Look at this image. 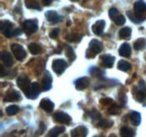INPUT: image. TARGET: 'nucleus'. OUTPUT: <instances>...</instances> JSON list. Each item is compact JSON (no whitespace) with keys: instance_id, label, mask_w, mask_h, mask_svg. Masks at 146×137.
I'll use <instances>...</instances> for the list:
<instances>
[{"instance_id":"nucleus-1","label":"nucleus","mask_w":146,"mask_h":137,"mask_svg":"<svg viewBox=\"0 0 146 137\" xmlns=\"http://www.w3.org/2000/svg\"><path fill=\"white\" fill-rule=\"evenodd\" d=\"M135 16L138 18L141 21H144L146 19V3L142 0H138L134 5Z\"/></svg>"},{"instance_id":"nucleus-2","label":"nucleus","mask_w":146,"mask_h":137,"mask_svg":"<svg viewBox=\"0 0 146 137\" xmlns=\"http://www.w3.org/2000/svg\"><path fill=\"white\" fill-rule=\"evenodd\" d=\"M102 51V44L101 42H99L98 39H92L89 44V49L87 51V56L89 59H92L96 54H99Z\"/></svg>"},{"instance_id":"nucleus-3","label":"nucleus","mask_w":146,"mask_h":137,"mask_svg":"<svg viewBox=\"0 0 146 137\" xmlns=\"http://www.w3.org/2000/svg\"><path fill=\"white\" fill-rule=\"evenodd\" d=\"M23 29L25 32L26 35H32L34 33H36L37 29H38V26H37V20L36 19H28V20H25L24 24H23Z\"/></svg>"},{"instance_id":"nucleus-4","label":"nucleus","mask_w":146,"mask_h":137,"mask_svg":"<svg viewBox=\"0 0 146 137\" xmlns=\"http://www.w3.org/2000/svg\"><path fill=\"white\" fill-rule=\"evenodd\" d=\"M52 68H53V71H54L56 74H62L65 68H68V63L64 61V60H61V59H55L52 63Z\"/></svg>"},{"instance_id":"nucleus-5","label":"nucleus","mask_w":146,"mask_h":137,"mask_svg":"<svg viewBox=\"0 0 146 137\" xmlns=\"http://www.w3.org/2000/svg\"><path fill=\"white\" fill-rule=\"evenodd\" d=\"M11 51H13V54H14L15 59L18 60V61H23L26 57V51L19 44H16V43L11 44Z\"/></svg>"},{"instance_id":"nucleus-6","label":"nucleus","mask_w":146,"mask_h":137,"mask_svg":"<svg viewBox=\"0 0 146 137\" xmlns=\"http://www.w3.org/2000/svg\"><path fill=\"white\" fill-rule=\"evenodd\" d=\"M53 119L56 121V122H60V124H64V125H70L71 124V117L63 112V111H57L53 115Z\"/></svg>"},{"instance_id":"nucleus-7","label":"nucleus","mask_w":146,"mask_h":137,"mask_svg":"<svg viewBox=\"0 0 146 137\" xmlns=\"http://www.w3.org/2000/svg\"><path fill=\"white\" fill-rule=\"evenodd\" d=\"M39 92H40V86H39V84L37 82H33L31 88L27 90V92H25V94L29 99H36L37 97H38V94H39Z\"/></svg>"},{"instance_id":"nucleus-8","label":"nucleus","mask_w":146,"mask_h":137,"mask_svg":"<svg viewBox=\"0 0 146 137\" xmlns=\"http://www.w3.org/2000/svg\"><path fill=\"white\" fill-rule=\"evenodd\" d=\"M17 84H18L20 90H23L24 92H27V90L32 86V82L29 81L28 76H26V75H20L18 79H17Z\"/></svg>"},{"instance_id":"nucleus-9","label":"nucleus","mask_w":146,"mask_h":137,"mask_svg":"<svg viewBox=\"0 0 146 137\" xmlns=\"http://www.w3.org/2000/svg\"><path fill=\"white\" fill-rule=\"evenodd\" d=\"M1 32L6 37H11L13 36V24L9 20H5L1 23Z\"/></svg>"},{"instance_id":"nucleus-10","label":"nucleus","mask_w":146,"mask_h":137,"mask_svg":"<svg viewBox=\"0 0 146 137\" xmlns=\"http://www.w3.org/2000/svg\"><path fill=\"white\" fill-rule=\"evenodd\" d=\"M19 99H20V93H19L18 91L14 90V89L9 90V91H8L7 93H6L5 98H3V100H5L6 102H13V101H18Z\"/></svg>"},{"instance_id":"nucleus-11","label":"nucleus","mask_w":146,"mask_h":137,"mask_svg":"<svg viewBox=\"0 0 146 137\" xmlns=\"http://www.w3.org/2000/svg\"><path fill=\"white\" fill-rule=\"evenodd\" d=\"M1 61H2L3 65H6L8 68H10L14 64V57L11 56V54L9 52L7 51L1 52Z\"/></svg>"},{"instance_id":"nucleus-12","label":"nucleus","mask_w":146,"mask_h":137,"mask_svg":"<svg viewBox=\"0 0 146 137\" xmlns=\"http://www.w3.org/2000/svg\"><path fill=\"white\" fill-rule=\"evenodd\" d=\"M39 107H40L45 112H51V111H53V109H54V103L52 102L50 99L44 98V99H42V101L39 103Z\"/></svg>"},{"instance_id":"nucleus-13","label":"nucleus","mask_w":146,"mask_h":137,"mask_svg":"<svg viewBox=\"0 0 146 137\" xmlns=\"http://www.w3.org/2000/svg\"><path fill=\"white\" fill-rule=\"evenodd\" d=\"M51 86H52V76L48 72H45V74L42 79V89L47 91L51 89Z\"/></svg>"},{"instance_id":"nucleus-14","label":"nucleus","mask_w":146,"mask_h":137,"mask_svg":"<svg viewBox=\"0 0 146 137\" xmlns=\"http://www.w3.org/2000/svg\"><path fill=\"white\" fill-rule=\"evenodd\" d=\"M105 26H106L105 20H98V21H96V24H93L92 32L96 35H101L104 29H105Z\"/></svg>"},{"instance_id":"nucleus-15","label":"nucleus","mask_w":146,"mask_h":137,"mask_svg":"<svg viewBox=\"0 0 146 137\" xmlns=\"http://www.w3.org/2000/svg\"><path fill=\"white\" fill-rule=\"evenodd\" d=\"M88 134V129L83 126H79L71 132V137H86Z\"/></svg>"},{"instance_id":"nucleus-16","label":"nucleus","mask_w":146,"mask_h":137,"mask_svg":"<svg viewBox=\"0 0 146 137\" xmlns=\"http://www.w3.org/2000/svg\"><path fill=\"white\" fill-rule=\"evenodd\" d=\"M46 18L51 24H57L62 20V16H60L56 11H47L46 13Z\"/></svg>"},{"instance_id":"nucleus-17","label":"nucleus","mask_w":146,"mask_h":137,"mask_svg":"<svg viewBox=\"0 0 146 137\" xmlns=\"http://www.w3.org/2000/svg\"><path fill=\"white\" fill-rule=\"evenodd\" d=\"M113 62H115V57L113 56H111V55H104V56H101V64H102V67H105V68H111L112 65H113Z\"/></svg>"},{"instance_id":"nucleus-18","label":"nucleus","mask_w":146,"mask_h":137,"mask_svg":"<svg viewBox=\"0 0 146 137\" xmlns=\"http://www.w3.org/2000/svg\"><path fill=\"white\" fill-rule=\"evenodd\" d=\"M89 83H90L89 78H80V79H78L75 81V88L78 90H83V89H86L87 86H89Z\"/></svg>"},{"instance_id":"nucleus-19","label":"nucleus","mask_w":146,"mask_h":137,"mask_svg":"<svg viewBox=\"0 0 146 137\" xmlns=\"http://www.w3.org/2000/svg\"><path fill=\"white\" fill-rule=\"evenodd\" d=\"M130 53H131V47H130L129 44L125 43V44H123V45L120 46V49H119V54H120V56L128 57V56L130 55Z\"/></svg>"},{"instance_id":"nucleus-20","label":"nucleus","mask_w":146,"mask_h":137,"mask_svg":"<svg viewBox=\"0 0 146 137\" xmlns=\"http://www.w3.org/2000/svg\"><path fill=\"white\" fill-rule=\"evenodd\" d=\"M65 132V128L62 127V126H55L54 128H52L48 133V137H57L60 134L64 133Z\"/></svg>"},{"instance_id":"nucleus-21","label":"nucleus","mask_w":146,"mask_h":137,"mask_svg":"<svg viewBox=\"0 0 146 137\" xmlns=\"http://www.w3.org/2000/svg\"><path fill=\"white\" fill-rule=\"evenodd\" d=\"M134 136H135V132L131 128H129L127 126L121 127V129H120V137H134Z\"/></svg>"},{"instance_id":"nucleus-22","label":"nucleus","mask_w":146,"mask_h":137,"mask_svg":"<svg viewBox=\"0 0 146 137\" xmlns=\"http://www.w3.org/2000/svg\"><path fill=\"white\" fill-rule=\"evenodd\" d=\"M129 117H130V120H131L133 125H135V126H138V125L141 124L142 117H141V114H138L137 111H133V112L129 115Z\"/></svg>"},{"instance_id":"nucleus-23","label":"nucleus","mask_w":146,"mask_h":137,"mask_svg":"<svg viewBox=\"0 0 146 137\" xmlns=\"http://www.w3.org/2000/svg\"><path fill=\"white\" fill-rule=\"evenodd\" d=\"M135 99H136L138 102H143V101L146 99L145 90L138 88V90H136V92H135Z\"/></svg>"},{"instance_id":"nucleus-24","label":"nucleus","mask_w":146,"mask_h":137,"mask_svg":"<svg viewBox=\"0 0 146 137\" xmlns=\"http://www.w3.org/2000/svg\"><path fill=\"white\" fill-rule=\"evenodd\" d=\"M146 47V39L145 38H139L134 43V49L136 51H142Z\"/></svg>"},{"instance_id":"nucleus-25","label":"nucleus","mask_w":146,"mask_h":137,"mask_svg":"<svg viewBox=\"0 0 146 137\" xmlns=\"http://www.w3.org/2000/svg\"><path fill=\"white\" fill-rule=\"evenodd\" d=\"M131 68V65H130V63L127 62V61H125V60H120L119 62H118V68L120 70V71H124V72H127L129 71Z\"/></svg>"},{"instance_id":"nucleus-26","label":"nucleus","mask_w":146,"mask_h":137,"mask_svg":"<svg viewBox=\"0 0 146 137\" xmlns=\"http://www.w3.org/2000/svg\"><path fill=\"white\" fill-rule=\"evenodd\" d=\"M130 35H131V29H130L129 27H124V28H121L120 32H119L120 38H124V39H128V38L130 37Z\"/></svg>"},{"instance_id":"nucleus-27","label":"nucleus","mask_w":146,"mask_h":137,"mask_svg":"<svg viewBox=\"0 0 146 137\" xmlns=\"http://www.w3.org/2000/svg\"><path fill=\"white\" fill-rule=\"evenodd\" d=\"M112 121L111 120H108V119H99L98 121V124H97V126L98 127H100V128H110L111 126H112Z\"/></svg>"},{"instance_id":"nucleus-28","label":"nucleus","mask_w":146,"mask_h":137,"mask_svg":"<svg viewBox=\"0 0 146 137\" xmlns=\"http://www.w3.org/2000/svg\"><path fill=\"white\" fill-rule=\"evenodd\" d=\"M18 111H19V108L17 107V106H15V104H13V106H8V107L6 108V112H7L8 116H14V115L18 114Z\"/></svg>"},{"instance_id":"nucleus-29","label":"nucleus","mask_w":146,"mask_h":137,"mask_svg":"<svg viewBox=\"0 0 146 137\" xmlns=\"http://www.w3.org/2000/svg\"><path fill=\"white\" fill-rule=\"evenodd\" d=\"M28 50H29V52H31L33 55H37V54H39V53H40V51H42L40 46H39V45H37V44H35V43L29 44Z\"/></svg>"},{"instance_id":"nucleus-30","label":"nucleus","mask_w":146,"mask_h":137,"mask_svg":"<svg viewBox=\"0 0 146 137\" xmlns=\"http://www.w3.org/2000/svg\"><path fill=\"white\" fill-rule=\"evenodd\" d=\"M120 112V107L116 103L110 104V107L108 108V114L109 115H118Z\"/></svg>"},{"instance_id":"nucleus-31","label":"nucleus","mask_w":146,"mask_h":137,"mask_svg":"<svg viewBox=\"0 0 146 137\" xmlns=\"http://www.w3.org/2000/svg\"><path fill=\"white\" fill-rule=\"evenodd\" d=\"M26 7L29 8V9H36V10H40L42 7L39 6V3L36 1H26Z\"/></svg>"},{"instance_id":"nucleus-32","label":"nucleus","mask_w":146,"mask_h":137,"mask_svg":"<svg viewBox=\"0 0 146 137\" xmlns=\"http://www.w3.org/2000/svg\"><path fill=\"white\" fill-rule=\"evenodd\" d=\"M81 38H82V36H81L80 34L66 35V39H68L69 42H74V43H76V42H80V41H81Z\"/></svg>"},{"instance_id":"nucleus-33","label":"nucleus","mask_w":146,"mask_h":137,"mask_svg":"<svg viewBox=\"0 0 146 137\" xmlns=\"http://www.w3.org/2000/svg\"><path fill=\"white\" fill-rule=\"evenodd\" d=\"M90 73H91L92 75L97 76V78H104V74H105L102 70H100V68H90Z\"/></svg>"},{"instance_id":"nucleus-34","label":"nucleus","mask_w":146,"mask_h":137,"mask_svg":"<svg viewBox=\"0 0 146 137\" xmlns=\"http://www.w3.org/2000/svg\"><path fill=\"white\" fill-rule=\"evenodd\" d=\"M66 56L70 60V62H73L75 60V53H74L72 47H70V46L66 47Z\"/></svg>"},{"instance_id":"nucleus-35","label":"nucleus","mask_w":146,"mask_h":137,"mask_svg":"<svg viewBox=\"0 0 146 137\" xmlns=\"http://www.w3.org/2000/svg\"><path fill=\"white\" fill-rule=\"evenodd\" d=\"M113 21H115V24H116L117 26H123V25L125 24V21H126V20H125V17H124L123 15H119L118 17L113 20Z\"/></svg>"},{"instance_id":"nucleus-36","label":"nucleus","mask_w":146,"mask_h":137,"mask_svg":"<svg viewBox=\"0 0 146 137\" xmlns=\"http://www.w3.org/2000/svg\"><path fill=\"white\" fill-rule=\"evenodd\" d=\"M118 16H119V13H118V10H117L116 8H111L109 10V17L111 18L112 20H115Z\"/></svg>"},{"instance_id":"nucleus-37","label":"nucleus","mask_w":146,"mask_h":137,"mask_svg":"<svg viewBox=\"0 0 146 137\" xmlns=\"http://www.w3.org/2000/svg\"><path fill=\"white\" fill-rule=\"evenodd\" d=\"M127 16L129 17V19L133 21V23H135V24H138V23H142L138 18L135 16V14L134 13H130V11H127Z\"/></svg>"},{"instance_id":"nucleus-38","label":"nucleus","mask_w":146,"mask_h":137,"mask_svg":"<svg viewBox=\"0 0 146 137\" xmlns=\"http://www.w3.org/2000/svg\"><path fill=\"white\" fill-rule=\"evenodd\" d=\"M100 104L101 106H109V104H112V100L110 98H102V99H100Z\"/></svg>"},{"instance_id":"nucleus-39","label":"nucleus","mask_w":146,"mask_h":137,"mask_svg":"<svg viewBox=\"0 0 146 137\" xmlns=\"http://www.w3.org/2000/svg\"><path fill=\"white\" fill-rule=\"evenodd\" d=\"M58 33H60V29H57V28H54L51 33H50V37L51 38H57V36H58Z\"/></svg>"},{"instance_id":"nucleus-40","label":"nucleus","mask_w":146,"mask_h":137,"mask_svg":"<svg viewBox=\"0 0 146 137\" xmlns=\"http://www.w3.org/2000/svg\"><path fill=\"white\" fill-rule=\"evenodd\" d=\"M90 116H91L93 119H96V118H97V119L100 118V114H99L98 111H96L94 109H92L91 111H90Z\"/></svg>"},{"instance_id":"nucleus-41","label":"nucleus","mask_w":146,"mask_h":137,"mask_svg":"<svg viewBox=\"0 0 146 137\" xmlns=\"http://www.w3.org/2000/svg\"><path fill=\"white\" fill-rule=\"evenodd\" d=\"M20 33H21V31L18 29V28H17V29H14V31H13V36H17V35H19Z\"/></svg>"},{"instance_id":"nucleus-42","label":"nucleus","mask_w":146,"mask_h":137,"mask_svg":"<svg viewBox=\"0 0 146 137\" xmlns=\"http://www.w3.org/2000/svg\"><path fill=\"white\" fill-rule=\"evenodd\" d=\"M42 1H43V3H44L45 6H48V5H51V3H52V1H53V0H42Z\"/></svg>"},{"instance_id":"nucleus-43","label":"nucleus","mask_w":146,"mask_h":137,"mask_svg":"<svg viewBox=\"0 0 146 137\" xmlns=\"http://www.w3.org/2000/svg\"><path fill=\"white\" fill-rule=\"evenodd\" d=\"M109 137H116V136H115L113 134H111V135H109Z\"/></svg>"},{"instance_id":"nucleus-44","label":"nucleus","mask_w":146,"mask_h":137,"mask_svg":"<svg viewBox=\"0 0 146 137\" xmlns=\"http://www.w3.org/2000/svg\"><path fill=\"white\" fill-rule=\"evenodd\" d=\"M145 60H146V54H145Z\"/></svg>"},{"instance_id":"nucleus-45","label":"nucleus","mask_w":146,"mask_h":137,"mask_svg":"<svg viewBox=\"0 0 146 137\" xmlns=\"http://www.w3.org/2000/svg\"><path fill=\"white\" fill-rule=\"evenodd\" d=\"M72 1H76V0H72Z\"/></svg>"}]
</instances>
